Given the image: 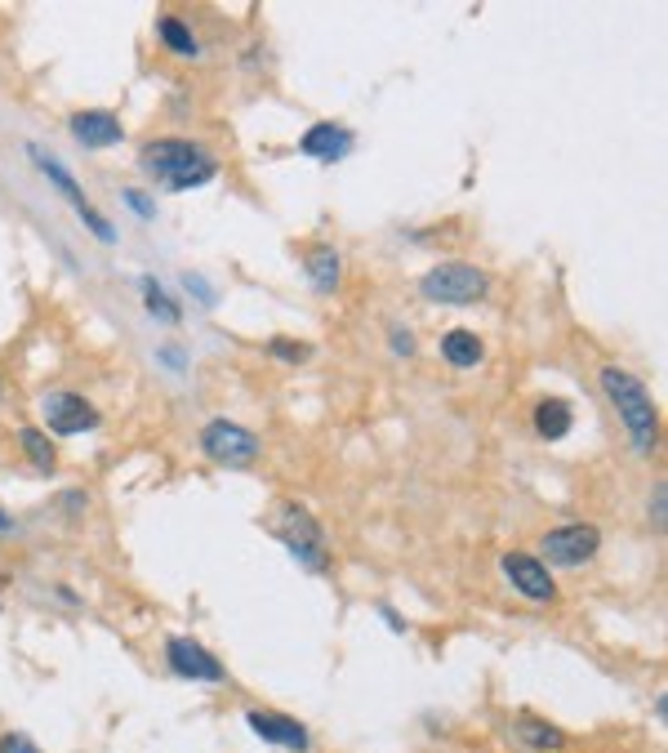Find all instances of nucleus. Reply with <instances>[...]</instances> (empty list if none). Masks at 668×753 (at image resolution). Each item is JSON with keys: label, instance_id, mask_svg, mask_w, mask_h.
<instances>
[{"label": "nucleus", "instance_id": "obj_1", "mask_svg": "<svg viewBox=\"0 0 668 753\" xmlns=\"http://www.w3.org/2000/svg\"><path fill=\"white\" fill-rule=\"evenodd\" d=\"M602 393H606V402L615 406L619 423H624V433H629L633 450H638V455H651L655 442H659V410H655L651 388L638 380V374L619 370V366H606V370H602Z\"/></svg>", "mask_w": 668, "mask_h": 753}, {"label": "nucleus", "instance_id": "obj_2", "mask_svg": "<svg viewBox=\"0 0 668 753\" xmlns=\"http://www.w3.org/2000/svg\"><path fill=\"white\" fill-rule=\"evenodd\" d=\"M143 165L148 174H157L170 193H193V187H206L214 178V157L193 144V138H157V144L143 148Z\"/></svg>", "mask_w": 668, "mask_h": 753}, {"label": "nucleus", "instance_id": "obj_3", "mask_svg": "<svg viewBox=\"0 0 668 753\" xmlns=\"http://www.w3.org/2000/svg\"><path fill=\"white\" fill-rule=\"evenodd\" d=\"M419 295L433 304H482L491 295V276L472 263H437L419 276Z\"/></svg>", "mask_w": 668, "mask_h": 753}, {"label": "nucleus", "instance_id": "obj_4", "mask_svg": "<svg viewBox=\"0 0 668 753\" xmlns=\"http://www.w3.org/2000/svg\"><path fill=\"white\" fill-rule=\"evenodd\" d=\"M281 544L295 553V561H304L308 571H325L330 557H325V531L321 522L304 508V504H281V527H276Z\"/></svg>", "mask_w": 668, "mask_h": 753}, {"label": "nucleus", "instance_id": "obj_5", "mask_svg": "<svg viewBox=\"0 0 668 753\" xmlns=\"http://www.w3.org/2000/svg\"><path fill=\"white\" fill-rule=\"evenodd\" d=\"M597 548H602V531L593 522H566L540 540V561L544 567H584V561L597 557Z\"/></svg>", "mask_w": 668, "mask_h": 753}, {"label": "nucleus", "instance_id": "obj_6", "mask_svg": "<svg viewBox=\"0 0 668 753\" xmlns=\"http://www.w3.org/2000/svg\"><path fill=\"white\" fill-rule=\"evenodd\" d=\"M201 450L223 468H250L259 459V437L232 419H210L201 429Z\"/></svg>", "mask_w": 668, "mask_h": 753}, {"label": "nucleus", "instance_id": "obj_7", "mask_svg": "<svg viewBox=\"0 0 668 753\" xmlns=\"http://www.w3.org/2000/svg\"><path fill=\"white\" fill-rule=\"evenodd\" d=\"M27 157H32V161H36V170H40V174H45V178H50V183L59 187V193H63V197L72 201V210L81 214V223H85V227L94 232V237H99V242H116V232H112V223H108V219H103L99 210H94V206H89V197L81 193V183H76V178H72L67 170H63V161H54L50 152H40V148H27Z\"/></svg>", "mask_w": 668, "mask_h": 753}, {"label": "nucleus", "instance_id": "obj_8", "mask_svg": "<svg viewBox=\"0 0 668 753\" xmlns=\"http://www.w3.org/2000/svg\"><path fill=\"white\" fill-rule=\"evenodd\" d=\"M499 571L508 576V584H512L521 597H527V602H535V606L557 602L553 571L544 567L540 557H531V553H504V557H499Z\"/></svg>", "mask_w": 668, "mask_h": 753}, {"label": "nucleus", "instance_id": "obj_9", "mask_svg": "<svg viewBox=\"0 0 668 753\" xmlns=\"http://www.w3.org/2000/svg\"><path fill=\"white\" fill-rule=\"evenodd\" d=\"M165 665H170L178 678H187V682H206V687L227 682V669L214 661V655H210L201 642H193V638H170V642H165Z\"/></svg>", "mask_w": 668, "mask_h": 753}, {"label": "nucleus", "instance_id": "obj_10", "mask_svg": "<svg viewBox=\"0 0 668 753\" xmlns=\"http://www.w3.org/2000/svg\"><path fill=\"white\" fill-rule=\"evenodd\" d=\"M40 410H45V423H50L54 433H63V437L99 429V410H94L85 397H76V393H50Z\"/></svg>", "mask_w": 668, "mask_h": 753}, {"label": "nucleus", "instance_id": "obj_11", "mask_svg": "<svg viewBox=\"0 0 668 753\" xmlns=\"http://www.w3.org/2000/svg\"><path fill=\"white\" fill-rule=\"evenodd\" d=\"M246 723L250 731H259V740L268 744H281V749H295V753H308L312 740H308V727L285 718V714H268V709H246Z\"/></svg>", "mask_w": 668, "mask_h": 753}, {"label": "nucleus", "instance_id": "obj_12", "mask_svg": "<svg viewBox=\"0 0 668 753\" xmlns=\"http://www.w3.org/2000/svg\"><path fill=\"white\" fill-rule=\"evenodd\" d=\"M299 152L304 157H312V161H344L348 152H352V134L344 129V125H334V121H321V125H312L304 138H299Z\"/></svg>", "mask_w": 668, "mask_h": 753}, {"label": "nucleus", "instance_id": "obj_13", "mask_svg": "<svg viewBox=\"0 0 668 753\" xmlns=\"http://www.w3.org/2000/svg\"><path fill=\"white\" fill-rule=\"evenodd\" d=\"M72 134H76V144L81 148H116L125 129L112 112H76L72 116Z\"/></svg>", "mask_w": 668, "mask_h": 753}, {"label": "nucleus", "instance_id": "obj_14", "mask_svg": "<svg viewBox=\"0 0 668 753\" xmlns=\"http://www.w3.org/2000/svg\"><path fill=\"white\" fill-rule=\"evenodd\" d=\"M517 740L527 744V749H535V753H557V749L570 744L561 727H553V723H544V718H535V714H521V718H517Z\"/></svg>", "mask_w": 668, "mask_h": 753}, {"label": "nucleus", "instance_id": "obj_15", "mask_svg": "<svg viewBox=\"0 0 668 753\" xmlns=\"http://www.w3.org/2000/svg\"><path fill=\"white\" fill-rule=\"evenodd\" d=\"M442 357L455 370H472V366H482L486 348H482V340H477L472 331H446L442 335Z\"/></svg>", "mask_w": 668, "mask_h": 753}, {"label": "nucleus", "instance_id": "obj_16", "mask_svg": "<svg viewBox=\"0 0 668 753\" xmlns=\"http://www.w3.org/2000/svg\"><path fill=\"white\" fill-rule=\"evenodd\" d=\"M570 402H561V397H544L540 406H535V433L544 437V442H561L566 433H570Z\"/></svg>", "mask_w": 668, "mask_h": 753}, {"label": "nucleus", "instance_id": "obj_17", "mask_svg": "<svg viewBox=\"0 0 668 753\" xmlns=\"http://www.w3.org/2000/svg\"><path fill=\"white\" fill-rule=\"evenodd\" d=\"M157 36H161L165 50H174V54H183V59H197V54H201V45H197L193 27H187L183 18H174V14H161V18H157Z\"/></svg>", "mask_w": 668, "mask_h": 753}, {"label": "nucleus", "instance_id": "obj_18", "mask_svg": "<svg viewBox=\"0 0 668 753\" xmlns=\"http://www.w3.org/2000/svg\"><path fill=\"white\" fill-rule=\"evenodd\" d=\"M339 272H344V263H339V255H334L330 246H317V250L308 255V276H312V286H317L321 295L339 291Z\"/></svg>", "mask_w": 668, "mask_h": 753}, {"label": "nucleus", "instance_id": "obj_19", "mask_svg": "<svg viewBox=\"0 0 668 753\" xmlns=\"http://www.w3.org/2000/svg\"><path fill=\"white\" fill-rule=\"evenodd\" d=\"M18 446L27 450V459L40 468V473H54V468H59V450H54V442L45 437L40 429H23L18 433Z\"/></svg>", "mask_w": 668, "mask_h": 753}, {"label": "nucleus", "instance_id": "obj_20", "mask_svg": "<svg viewBox=\"0 0 668 753\" xmlns=\"http://www.w3.org/2000/svg\"><path fill=\"white\" fill-rule=\"evenodd\" d=\"M138 291H143V304H148L152 317H161V321H178V304L161 291V281H157V276H143V281H138Z\"/></svg>", "mask_w": 668, "mask_h": 753}, {"label": "nucleus", "instance_id": "obj_21", "mask_svg": "<svg viewBox=\"0 0 668 753\" xmlns=\"http://www.w3.org/2000/svg\"><path fill=\"white\" fill-rule=\"evenodd\" d=\"M268 353L276 361H308V344H299V340H272Z\"/></svg>", "mask_w": 668, "mask_h": 753}, {"label": "nucleus", "instance_id": "obj_22", "mask_svg": "<svg viewBox=\"0 0 668 753\" xmlns=\"http://www.w3.org/2000/svg\"><path fill=\"white\" fill-rule=\"evenodd\" d=\"M0 753H40L27 736H18V731H5V736H0Z\"/></svg>", "mask_w": 668, "mask_h": 753}, {"label": "nucleus", "instance_id": "obj_23", "mask_svg": "<svg viewBox=\"0 0 668 753\" xmlns=\"http://www.w3.org/2000/svg\"><path fill=\"white\" fill-rule=\"evenodd\" d=\"M393 353L397 357H415V335L410 331H393Z\"/></svg>", "mask_w": 668, "mask_h": 753}, {"label": "nucleus", "instance_id": "obj_24", "mask_svg": "<svg viewBox=\"0 0 668 753\" xmlns=\"http://www.w3.org/2000/svg\"><path fill=\"white\" fill-rule=\"evenodd\" d=\"M125 201H129V206H134V210H138L143 219H148V214H152V206H148V197H143V193H134V187H129V193H125Z\"/></svg>", "mask_w": 668, "mask_h": 753}, {"label": "nucleus", "instance_id": "obj_25", "mask_svg": "<svg viewBox=\"0 0 668 753\" xmlns=\"http://www.w3.org/2000/svg\"><path fill=\"white\" fill-rule=\"evenodd\" d=\"M379 610H384V620H388V625H393L397 633H406V620L397 616V610H393V606H379Z\"/></svg>", "mask_w": 668, "mask_h": 753}, {"label": "nucleus", "instance_id": "obj_26", "mask_svg": "<svg viewBox=\"0 0 668 753\" xmlns=\"http://www.w3.org/2000/svg\"><path fill=\"white\" fill-rule=\"evenodd\" d=\"M655 527L664 531V486H655Z\"/></svg>", "mask_w": 668, "mask_h": 753}, {"label": "nucleus", "instance_id": "obj_27", "mask_svg": "<svg viewBox=\"0 0 668 753\" xmlns=\"http://www.w3.org/2000/svg\"><path fill=\"white\" fill-rule=\"evenodd\" d=\"M0 535H14V517L10 513H0Z\"/></svg>", "mask_w": 668, "mask_h": 753}]
</instances>
